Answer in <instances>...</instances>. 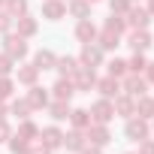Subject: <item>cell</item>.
Listing matches in <instances>:
<instances>
[{"instance_id": "obj_1", "label": "cell", "mask_w": 154, "mask_h": 154, "mask_svg": "<svg viewBox=\"0 0 154 154\" xmlns=\"http://www.w3.org/2000/svg\"><path fill=\"white\" fill-rule=\"evenodd\" d=\"M3 51L12 57V60H24L27 54H30V45H27V39L24 36H18V33H3Z\"/></svg>"}, {"instance_id": "obj_2", "label": "cell", "mask_w": 154, "mask_h": 154, "mask_svg": "<svg viewBox=\"0 0 154 154\" xmlns=\"http://www.w3.org/2000/svg\"><path fill=\"white\" fill-rule=\"evenodd\" d=\"M124 136H127L130 142H142V139H148V136H151V121H145V118H139V115L127 118V124H124Z\"/></svg>"}, {"instance_id": "obj_3", "label": "cell", "mask_w": 154, "mask_h": 154, "mask_svg": "<svg viewBox=\"0 0 154 154\" xmlns=\"http://www.w3.org/2000/svg\"><path fill=\"white\" fill-rule=\"evenodd\" d=\"M121 94H127V97H142V94H148V82H145V75L142 72H127L124 79H121Z\"/></svg>"}, {"instance_id": "obj_4", "label": "cell", "mask_w": 154, "mask_h": 154, "mask_svg": "<svg viewBox=\"0 0 154 154\" xmlns=\"http://www.w3.org/2000/svg\"><path fill=\"white\" fill-rule=\"evenodd\" d=\"M127 45H130L133 51H148V48L154 45V36L148 33V27H130V33H127Z\"/></svg>"}, {"instance_id": "obj_5", "label": "cell", "mask_w": 154, "mask_h": 154, "mask_svg": "<svg viewBox=\"0 0 154 154\" xmlns=\"http://www.w3.org/2000/svg\"><path fill=\"white\" fill-rule=\"evenodd\" d=\"M103 60H106V51H103L97 42H85V45H82V51H79V63H82V66H94V69H97Z\"/></svg>"}, {"instance_id": "obj_6", "label": "cell", "mask_w": 154, "mask_h": 154, "mask_svg": "<svg viewBox=\"0 0 154 154\" xmlns=\"http://www.w3.org/2000/svg\"><path fill=\"white\" fill-rule=\"evenodd\" d=\"M88 112H91V121H97V124H109V121L115 118V106H112V100H106V97L94 100Z\"/></svg>"}, {"instance_id": "obj_7", "label": "cell", "mask_w": 154, "mask_h": 154, "mask_svg": "<svg viewBox=\"0 0 154 154\" xmlns=\"http://www.w3.org/2000/svg\"><path fill=\"white\" fill-rule=\"evenodd\" d=\"M85 139H88V145H97V148H106V145L112 142V133H109V124H97V121H91V127L85 130Z\"/></svg>"}, {"instance_id": "obj_8", "label": "cell", "mask_w": 154, "mask_h": 154, "mask_svg": "<svg viewBox=\"0 0 154 154\" xmlns=\"http://www.w3.org/2000/svg\"><path fill=\"white\" fill-rule=\"evenodd\" d=\"M39 142H42L48 151H57V148H63V130H60L57 124H48V127L39 130Z\"/></svg>"}, {"instance_id": "obj_9", "label": "cell", "mask_w": 154, "mask_h": 154, "mask_svg": "<svg viewBox=\"0 0 154 154\" xmlns=\"http://www.w3.org/2000/svg\"><path fill=\"white\" fill-rule=\"evenodd\" d=\"M72 85H75V94L79 91H91L97 85V69L94 66H79L75 75H72Z\"/></svg>"}, {"instance_id": "obj_10", "label": "cell", "mask_w": 154, "mask_h": 154, "mask_svg": "<svg viewBox=\"0 0 154 154\" xmlns=\"http://www.w3.org/2000/svg\"><path fill=\"white\" fill-rule=\"evenodd\" d=\"M97 33H100V30H97V24H94L91 18H79V21H75V30H72V36L79 39L82 45H85V42H97Z\"/></svg>"}, {"instance_id": "obj_11", "label": "cell", "mask_w": 154, "mask_h": 154, "mask_svg": "<svg viewBox=\"0 0 154 154\" xmlns=\"http://www.w3.org/2000/svg\"><path fill=\"white\" fill-rule=\"evenodd\" d=\"M24 100L30 103V109H33V112H39V109H45V106L51 103V94H48V88L30 85V88H27V97H24Z\"/></svg>"}, {"instance_id": "obj_12", "label": "cell", "mask_w": 154, "mask_h": 154, "mask_svg": "<svg viewBox=\"0 0 154 154\" xmlns=\"http://www.w3.org/2000/svg\"><path fill=\"white\" fill-rule=\"evenodd\" d=\"M42 18L45 21L66 18V3H63V0H42Z\"/></svg>"}, {"instance_id": "obj_13", "label": "cell", "mask_w": 154, "mask_h": 154, "mask_svg": "<svg viewBox=\"0 0 154 154\" xmlns=\"http://www.w3.org/2000/svg\"><path fill=\"white\" fill-rule=\"evenodd\" d=\"M94 88L100 91V97L115 100V97L121 94V79H115V75H106V79H97V85H94Z\"/></svg>"}, {"instance_id": "obj_14", "label": "cell", "mask_w": 154, "mask_h": 154, "mask_svg": "<svg viewBox=\"0 0 154 154\" xmlns=\"http://www.w3.org/2000/svg\"><path fill=\"white\" fill-rule=\"evenodd\" d=\"M124 21H127V27H148L151 12H148L145 6H130L127 15H124Z\"/></svg>"}, {"instance_id": "obj_15", "label": "cell", "mask_w": 154, "mask_h": 154, "mask_svg": "<svg viewBox=\"0 0 154 154\" xmlns=\"http://www.w3.org/2000/svg\"><path fill=\"white\" fill-rule=\"evenodd\" d=\"M15 30H18V36H24V39H33L36 33H39V21L27 12V15H21V18H15Z\"/></svg>"}, {"instance_id": "obj_16", "label": "cell", "mask_w": 154, "mask_h": 154, "mask_svg": "<svg viewBox=\"0 0 154 154\" xmlns=\"http://www.w3.org/2000/svg\"><path fill=\"white\" fill-rule=\"evenodd\" d=\"M51 97H54V100H66V103H69V100L75 97V85H72V79H63V75H60V79L51 85Z\"/></svg>"}, {"instance_id": "obj_17", "label": "cell", "mask_w": 154, "mask_h": 154, "mask_svg": "<svg viewBox=\"0 0 154 154\" xmlns=\"http://www.w3.org/2000/svg\"><path fill=\"white\" fill-rule=\"evenodd\" d=\"M88 145V139H85V130H69V133H63V148L66 151H72V154H79L82 148Z\"/></svg>"}, {"instance_id": "obj_18", "label": "cell", "mask_w": 154, "mask_h": 154, "mask_svg": "<svg viewBox=\"0 0 154 154\" xmlns=\"http://www.w3.org/2000/svg\"><path fill=\"white\" fill-rule=\"evenodd\" d=\"M112 106H115V115H121V118H133L136 115V100L127 97V94H118L112 100Z\"/></svg>"}, {"instance_id": "obj_19", "label": "cell", "mask_w": 154, "mask_h": 154, "mask_svg": "<svg viewBox=\"0 0 154 154\" xmlns=\"http://www.w3.org/2000/svg\"><path fill=\"white\" fill-rule=\"evenodd\" d=\"M79 66H82V63H79V57H72V54H63V57H57V63H54L57 75H63V79H72Z\"/></svg>"}, {"instance_id": "obj_20", "label": "cell", "mask_w": 154, "mask_h": 154, "mask_svg": "<svg viewBox=\"0 0 154 154\" xmlns=\"http://www.w3.org/2000/svg\"><path fill=\"white\" fill-rule=\"evenodd\" d=\"M15 75H18V85H24V88H30V85L39 82V69H36L33 63H21V66H15Z\"/></svg>"}, {"instance_id": "obj_21", "label": "cell", "mask_w": 154, "mask_h": 154, "mask_svg": "<svg viewBox=\"0 0 154 154\" xmlns=\"http://www.w3.org/2000/svg\"><path fill=\"white\" fill-rule=\"evenodd\" d=\"M97 45H100L103 51H112V48H118V45H121V33H115V30L103 27V30L97 33Z\"/></svg>"}, {"instance_id": "obj_22", "label": "cell", "mask_w": 154, "mask_h": 154, "mask_svg": "<svg viewBox=\"0 0 154 154\" xmlns=\"http://www.w3.org/2000/svg\"><path fill=\"white\" fill-rule=\"evenodd\" d=\"M54 63H57V54L51 51V48H39L36 54H33V66L42 72V69H54Z\"/></svg>"}, {"instance_id": "obj_23", "label": "cell", "mask_w": 154, "mask_h": 154, "mask_svg": "<svg viewBox=\"0 0 154 154\" xmlns=\"http://www.w3.org/2000/svg\"><path fill=\"white\" fill-rule=\"evenodd\" d=\"M45 109H48V115H51V118L60 124V121H66V118H69V109H72V106H69L66 100H51Z\"/></svg>"}, {"instance_id": "obj_24", "label": "cell", "mask_w": 154, "mask_h": 154, "mask_svg": "<svg viewBox=\"0 0 154 154\" xmlns=\"http://www.w3.org/2000/svg\"><path fill=\"white\" fill-rule=\"evenodd\" d=\"M75 130H88L91 127V112L88 109H69V118H66Z\"/></svg>"}, {"instance_id": "obj_25", "label": "cell", "mask_w": 154, "mask_h": 154, "mask_svg": "<svg viewBox=\"0 0 154 154\" xmlns=\"http://www.w3.org/2000/svg\"><path fill=\"white\" fill-rule=\"evenodd\" d=\"M136 115L145 118V121H151L154 118V97H148V94L136 97Z\"/></svg>"}, {"instance_id": "obj_26", "label": "cell", "mask_w": 154, "mask_h": 154, "mask_svg": "<svg viewBox=\"0 0 154 154\" xmlns=\"http://www.w3.org/2000/svg\"><path fill=\"white\" fill-rule=\"evenodd\" d=\"M66 12L72 18H91V3L88 0H69L66 3Z\"/></svg>"}, {"instance_id": "obj_27", "label": "cell", "mask_w": 154, "mask_h": 154, "mask_svg": "<svg viewBox=\"0 0 154 154\" xmlns=\"http://www.w3.org/2000/svg\"><path fill=\"white\" fill-rule=\"evenodd\" d=\"M15 136H21V139H27V142H36L39 139V127L30 121V118H24V121H18V133Z\"/></svg>"}, {"instance_id": "obj_28", "label": "cell", "mask_w": 154, "mask_h": 154, "mask_svg": "<svg viewBox=\"0 0 154 154\" xmlns=\"http://www.w3.org/2000/svg\"><path fill=\"white\" fill-rule=\"evenodd\" d=\"M3 9H6L12 18H21V15H27V12H30V3H27V0H6Z\"/></svg>"}, {"instance_id": "obj_29", "label": "cell", "mask_w": 154, "mask_h": 154, "mask_svg": "<svg viewBox=\"0 0 154 154\" xmlns=\"http://www.w3.org/2000/svg\"><path fill=\"white\" fill-rule=\"evenodd\" d=\"M30 112H33V109H30V103H27V100H12V103H9V115H15L18 121L30 118Z\"/></svg>"}, {"instance_id": "obj_30", "label": "cell", "mask_w": 154, "mask_h": 154, "mask_svg": "<svg viewBox=\"0 0 154 154\" xmlns=\"http://www.w3.org/2000/svg\"><path fill=\"white\" fill-rule=\"evenodd\" d=\"M106 69H109V75H115V79H124V75L130 72V69H127V60H124V57H112V60L106 63Z\"/></svg>"}, {"instance_id": "obj_31", "label": "cell", "mask_w": 154, "mask_h": 154, "mask_svg": "<svg viewBox=\"0 0 154 154\" xmlns=\"http://www.w3.org/2000/svg\"><path fill=\"white\" fill-rule=\"evenodd\" d=\"M145 66H148L145 51H133V54H130V60H127V69H130V72H142Z\"/></svg>"}, {"instance_id": "obj_32", "label": "cell", "mask_w": 154, "mask_h": 154, "mask_svg": "<svg viewBox=\"0 0 154 154\" xmlns=\"http://www.w3.org/2000/svg\"><path fill=\"white\" fill-rule=\"evenodd\" d=\"M30 145H33V142H27V139H21V136H9V151H12V154H30Z\"/></svg>"}, {"instance_id": "obj_33", "label": "cell", "mask_w": 154, "mask_h": 154, "mask_svg": "<svg viewBox=\"0 0 154 154\" xmlns=\"http://www.w3.org/2000/svg\"><path fill=\"white\" fill-rule=\"evenodd\" d=\"M103 27H109V30H115V33H121V36L127 33V21H124V15H109Z\"/></svg>"}, {"instance_id": "obj_34", "label": "cell", "mask_w": 154, "mask_h": 154, "mask_svg": "<svg viewBox=\"0 0 154 154\" xmlns=\"http://www.w3.org/2000/svg\"><path fill=\"white\" fill-rule=\"evenodd\" d=\"M12 94H15V82L9 75H0V100H12Z\"/></svg>"}, {"instance_id": "obj_35", "label": "cell", "mask_w": 154, "mask_h": 154, "mask_svg": "<svg viewBox=\"0 0 154 154\" xmlns=\"http://www.w3.org/2000/svg\"><path fill=\"white\" fill-rule=\"evenodd\" d=\"M12 72H15V60L6 51H0V75H12Z\"/></svg>"}, {"instance_id": "obj_36", "label": "cell", "mask_w": 154, "mask_h": 154, "mask_svg": "<svg viewBox=\"0 0 154 154\" xmlns=\"http://www.w3.org/2000/svg\"><path fill=\"white\" fill-rule=\"evenodd\" d=\"M130 6H133L130 0H109V12H112V15H127Z\"/></svg>"}, {"instance_id": "obj_37", "label": "cell", "mask_w": 154, "mask_h": 154, "mask_svg": "<svg viewBox=\"0 0 154 154\" xmlns=\"http://www.w3.org/2000/svg\"><path fill=\"white\" fill-rule=\"evenodd\" d=\"M12 24H15V18H12L6 9H0V36L9 33V30H12Z\"/></svg>"}, {"instance_id": "obj_38", "label": "cell", "mask_w": 154, "mask_h": 154, "mask_svg": "<svg viewBox=\"0 0 154 154\" xmlns=\"http://www.w3.org/2000/svg\"><path fill=\"white\" fill-rule=\"evenodd\" d=\"M9 136H12L9 121H6V118H0V145H3V142H9Z\"/></svg>"}, {"instance_id": "obj_39", "label": "cell", "mask_w": 154, "mask_h": 154, "mask_svg": "<svg viewBox=\"0 0 154 154\" xmlns=\"http://www.w3.org/2000/svg\"><path fill=\"white\" fill-rule=\"evenodd\" d=\"M136 154H154V139H142L139 142V151Z\"/></svg>"}, {"instance_id": "obj_40", "label": "cell", "mask_w": 154, "mask_h": 154, "mask_svg": "<svg viewBox=\"0 0 154 154\" xmlns=\"http://www.w3.org/2000/svg\"><path fill=\"white\" fill-rule=\"evenodd\" d=\"M142 75H145V82H148V85H154V60H148V66L142 69Z\"/></svg>"}, {"instance_id": "obj_41", "label": "cell", "mask_w": 154, "mask_h": 154, "mask_svg": "<svg viewBox=\"0 0 154 154\" xmlns=\"http://www.w3.org/2000/svg\"><path fill=\"white\" fill-rule=\"evenodd\" d=\"M30 154H51V151H48L42 142H33V145H30Z\"/></svg>"}, {"instance_id": "obj_42", "label": "cell", "mask_w": 154, "mask_h": 154, "mask_svg": "<svg viewBox=\"0 0 154 154\" xmlns=\"http://www.w3.org/2000/svg\"><path fill=\"white\" fill-rule=\"evenodd\" d=\"M79 154H103V148H97V145H85Z\"/></svg>"}, {"instance_id": "obj_43", "label": "cell", "mask_w": 154, "mask_h": 154, "mask_svg": "<svg viewBox=\"0 0 154 154\" xmlns=\"http://www.w3.org/2000/svg\"><path fill=\"white\" fill-rule=\"evenodd\" d=\"M9 115V106H6V100H0V118H6Z\"/></svg>"}, {"instance_id": "obj_44", "label": "cell", "mask_w": 154, "mask_h": 154, "mask_svg": "<svg viewBox=\"0 0 154 154\" xmlns=\"http://www.w3.org/2000/svg\"><path fill=\"white\" fill-rule=\"evenodd\" d=\"M148 12H151V18H154V0H148V6H145Z\"/></svg>"}, {"instance_id": "obj_45", "label": "cell", "mask_w": 154, "mask_h": 154, "mask_svg": "<svg viewBox=\"0 0 154 154\" xmlns=\"http://www.w3.org/2000/svg\"><path fill=\"white\" fill-rule=\"evenodd\" d=\"M88 3H91V6H94V3H100V0H88Z\"/></svg>"}, {"instance_id": "obj_46", "label": "cell", "mask_w": 154, "mask_h": 154, "mask_svg": "<svg viewBox=\"0 0 154 154\" xmlns=\"http://www.w3.org/2000/svg\"><path fill=\"white\" fill-rule=\"evenodd\" d=\"M151 133H154V118H151Z\"/></svg>"}, {"instance_id": "obj_47", "label": "cell", "mask_w": 154, "mask_h": 154, "mask_svg": "<svg viewBox=\"0 0 154 154\" xmlns=\"http://www.w3.org/2000/svg\"><path fill=\"white\" fill-rule=\"evenodd\" d=\"M3 3H6V0H0V9H3Z\"/></svg>"}, {"instance_id": "obj_48", "label": "cell", "mask_w": 154, "mask_h": 154, "mask_svg": "<svg viewBox=\"0 0 154 154\" xmlns=\"http://www.w3.org/2000/svg\"><path fill=\"white\" fill-rule=\"evenodd\" d=\"M127 154H136V151H127Z\"/></svg>"}, {"instance_id": "obj_49", "label": "cell", "mask_w": 154, "mask_h": 154, "mask_svg": "<svg viewBox=\"0 0 154 154\" xmlns=\"http://www.w3.org/2000/svg\"><path fill=\"white\" fill-rule=\"evenodd\" d=\"M130 3H136V0H130Z\"/></svg>"}, {"instance_id": "obj_50", "label": "cell", "mask_w": 154, "mask_h": 154, "mask_svg": "<svg viewBox=\"0 0 154 154\" xmlns=\"http://www.w3.org/2000/svg\"><path fill=\"white\" fill-rule=\"evenodd\" d=\"M63 3H69V0H63Z\"/></svg>"}]
</instances>
